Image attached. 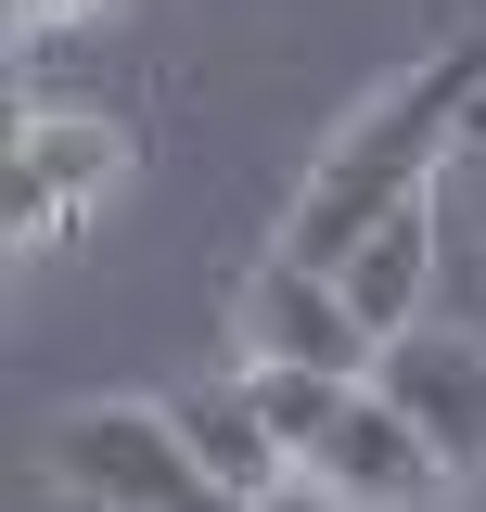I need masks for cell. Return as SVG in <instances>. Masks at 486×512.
<instances>
[{"mask_svg": "<svg viewBox=\"0 0 486 512\" xmlns=\"http://www.w3.org/2000/svg\"><path fill=\"white\" fill-rule=\"evenodd\" d=\"M474 103H486V52H474V39H461V52H435V64H410L397 90H371L359 116L320 141V167L295 180V218H282V244L333 269V256L359 244L371 218L423 205V192L448 180V154L474 141Z\"/></svg>", "mask_w": 486, "mask_h": 512, "instance_id": "6da1fadb", "label": "cell"}, {"mask_svg": "<svg viewBox=\"0 0 486 512\" xmlns=\"http://www.w3.org/2000/svg\"><path fill=\"white\" fill-rule=\"evenodd\" d=\"M116 180H128V128L116 116L26 103V116H13V167H0V231H13V256H39L77 205H103Z\"/></svg>", "mask_w": 486, "mask_h": 512, "instance_id": "7a4b0ae2", "label": "cell"}, {"mask_svg": "<svg viewBox=\"0 0 486 512\" xmlns=\"http://www.w3.org/2000/svg\"><path fill=\"white\" fill-rule=\"evenodd\" d=\"M295 487H320L333 512H448V487H461V461L384 397V384H359L346 397V423L307 448V474Z\"/></svg>", "mask_w": 486, "mask_h": 512, "instance_id": "3957f363", "label": "cell"}, {"mask_svg": "<svg viewBox=\"0 0 486 512\" xmlns=\"http://www.w3.org/2000/svg\"><path fill=\"white\" fill-rule=\"evenodd\" d=\"M371 384H384L461 474H486V333L474 320H410V333H384V346H371Z\"/></svg>", "mask_w": 486, "mask_h": 512, "instance_id": "277c9868", "label": "cell"}, {"mask_svg": "<svg viewBox=\"0 0 486 512\" xmlns=\"http://www.w3.org/2000/svg\"><path fill=\"white\" fill-rule=\"evenodd\" d=\"M371 346H384V333L359 320V295H346L320 256L282 244L256 282H243V359H295V372H371Z\"/></svg>", "mask_w": 486, "mask_h": 512, "instance_id": "5b68a950", "label": "cell"}, {"mask_svg": "<svg viewBox=\"0 0 486 512\" xmlns=\"http://www.w3.org/2000/svg\"><path fill=\"white\" fill-rule=\"evenodd\" d=\"M180 436L205 448V474H218V487H243V500H282V487H295V448L269 436V410H256V372L192 384V397H180Z\"/></svg>", "mask_w": 486, "mask_h": 512, "instance_id": "8992f818", "label": "cell"}, {"mask_svg": "<svg viewBox=\"0 0 486 512\" xmlns=\"http://www.w3.org/2000/svg\"><path fill=\"white\" fill-rule=\"evenodd\" d=\"M243 372H256V410H269V436L295 448V474H307V448L346 423V397L371 384V372H295V359H243Z\"/></svg>", "mask_w": 486, "mask_h": 512, "instance_id": "52a82bcc", "label": "cell"}]
</instances>
